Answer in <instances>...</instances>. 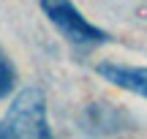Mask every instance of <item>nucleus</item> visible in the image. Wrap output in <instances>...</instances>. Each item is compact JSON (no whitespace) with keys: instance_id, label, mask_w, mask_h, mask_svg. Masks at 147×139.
<instances>
[{"instance_id":"nucleus-1","label":"nucleus","mask_w":147,"mask_h":139,"mask_svg":"<svg viewBox=\"0 0 147 139\" xmlns=\"http://www.w3.org/2000/svg\"><path fill=\"white\" fill-rule=\"evenodd\" d=\"M0 139H52L47 120V96L41 87H25L0 120Z\"/></svg>"},{"instance_id":"nucleus-2","label":"nucleus","mask_w":147,"mask_h":139,"mask_svg":"<svg viewBox=\"0 0 147 139\" xmlns=\"http://www.w3.org/2000/svg\"><path fill=\"white\" fill-rule=\"evenodd\" d=\"M41 11L47 14V19L63 33V38L74 47H98V44L109 41V33H104L101 27L90 25L79 8L71 3V0H41Z\"/></svg>"},{"instance_id":"nucleus-3","label":"nucleus","mask_w":147,"mask_h":139,"mask_svg":"<svg viewBox=\"0 0 147 139\" xmlns=\"http://www.w3.org/2000/svg\"><path fill=\"white\" fill-rule=\"evenodd\" d=\"M95 74L112 82L115 87L147 98V68H134V65H120V63H101Z\"/></svg>"},{"instance_id":"nucleus-4","label":"nucleus","mask_w":147,"mask_h":139,"mask_svg":"<svg viewBox=\"0 0 147 139\" xmlns=\"http://www.w3.org/2000/svg\"><path fill=\"white\" fill-rule=\"evenodd\" d=\"M14 85H16V71H14V65L8 63V57L0 55V98L8 96V93L14 90Z\"/></svg>"}]
</instances>
